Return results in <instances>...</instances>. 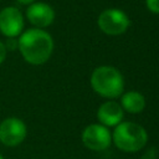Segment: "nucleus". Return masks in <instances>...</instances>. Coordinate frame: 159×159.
<instances>
[{"instance_id": "1", "label": "nucleus", "mask_w": 159, "mask_h": 159, "mask_svg": "<svg viewBox=\"0 0 159 159\" xmlns=\"http://www.w3.org/2000/svg\"><path fill=\"white\" fill-rule=\"evenodd\" d=\"M17 50L22 58L30 65H43L53 51L52 36L43 29H29L22 31L17 40Z\"/></svg>"}, {"instance_id": "2", "label": "nucleus", "mask_w": 159, "mask_h": 159, "mask_svg": "<svg viewBox=\"0 0 159 159\" xmlns=\"http://www.w3.org/2000/svg\"><path fill=\"white\" fill-rule=\"evenodd\" d=\"M89 82L97 94L108 99L118 98L124 91L123 75L113 66H99L94 68Z\"/></svg>"}, {"instance_id": "3", "label": "nucleus", "mask_w": 159, "mask_h": 159, "mask_svg": "<svg viewBox=\"0 0 159 159\" xmlns=\"http://www.w3.org/2000/svg\"><path fill=\"white\" fill-rule=\"evenodd\" d=\"M112 140L119 150L125 153H135L147 145L148 133L144 127L138 123L122 120L114 127Z\"/></svg>"}, {"instance_id": "4", "label": "nucleus", "mask_w": 159, "mask_h": 159, "mask_svg": "<svg viewBox=\"0 0 159 159\" xmlns=\"http://www.w3.org/2000/svg\"><path fill=\"white\" fill-rule=\"evenodd\" d=\"M97 24L106 35L118 36L127 31L130 25V20L127 14L119 9H107L99 14Z\"/></svg>"}, {"instance_id": "5", "label": "nucleus", "mask_w": 159, "mask_h": 159, "mask_svg": "<svg viewBox=\"0 0 159 159\" xmlns=\"http://www.w3.org/2000/svg\"><path fill=\"white\" fill-rule=\"evenodd\" d=\"M83 145L93 152L106 150L112 143V133L109 129L99 123H93L87 125L82 132Z\"/></svg>"}, {"instance_id": "6", "label": "nucleus", "mask_w": 159, "mask_h": 159, "mask_svg": "<svg viewBox=\"0 0 159 159\" xmlns=\"http://www.w3.org/2000/svg\"><path fill=\"white\" fill-rule=\"evenodd\" d=\"M27 135V127L17 117H7L0 123V142L6 147L21 144Z\"/></svg>"}, {"instance_id": "7", "label": "nucleus", "mask_w": 159, "mask_h": 159, "mask_svg": "<svg viewBox=\"0 0 159 159\" xmlns=\"http://www.w3.org/2000/svg\"><path fill=\"white\" fill-rule=\"evenodd\" d=\"M24 31V15L15 6H6L0 11V32L6 37H17Z\"/></svg>"}, {"instance_id": "8", "label": "nucleus", "mask_w": 159, "mask_h": 159, "mask_svg": "<svg viewBox=\"0 0 159 159\" xmlns=\"http://www.w3.org/2000/svg\"><path fill=\"white\" fill-rule=\"evenodd\" d=\"M26 17L36 29H45L55 20V11L47 2L35 1L26 9Z\"/></svg>"}, {"instance_id": "9", "label": "nucleus", "mask_w": 159, "mask_h": 159, "mask_svg": "<svg viewBox=\"0 0 159 159\" xmlns=\"http://www.w3.org/2000/svg\"><path fill=\"white\" fill-rule=\"evenodd\" d=\"M124 117V111L120 107V104L113 99H108L104 103L99 106L97 109V119L99 124L109 128V127H116L123 120Z\"/></svg>"}, {"instance_id": "10", "label": "nucleus", "mask_w": 159, "mask_h": 159, "mask_svg": "<svg viewBox=\"0 0 159 159\" xmlns=\"http://www.w3.org/2000/svg\"><path fill=\"white\" fill-rule=\"evenodd\" d=\"M119 104L123 108V111L130 114H137L145 108L147 103H145V97L142 93L137 91H128L125 93H122Z\"/></svg>"}, {"instance_id": "11", "label": "nucleus", "mask_w": 159, "mask_h": 159, "mask_svg": "<svg viewBox=\"0 0 159 159\" xmlns=\"http://www.w3.org/2000/svg\"><path fill=\"white\" fill-rule=\"evenodd\" d=\"M145 5L149 11L159 14V0H145Z\"/></svg>"}, {"instance_id": "12", "label": "nucleus", "mask_w": 159, "mask_h": 159, "mask_svg": "<svg viewBox=\"0 0 159 159\" xmlns=\"http://www.w3.org/2000/svg\"><path fill=\"white\" fill-rule=\"evenodd\" d=\"M4 45H5L6 50L14 51V50L17 48V40H16V37H7V40H6V42Z\"/></svg>"}, {"instance_id": "13", "label": "nucleus", "mask_w": 159, "mask_h": 159, "mask_svg": "<svg viewBox=\"0 0 159 159\" xmlns=\"http://www.w3.org/2000/svg\"><path fill=\"white\" fill-rule=\"evenodd\" d=\"M140 159H157V150H155V148H149V149H147L144 153H143V155L140 157Z\"/></svg>"}, {"instance_id": "14", "label": "nucleus", "mask_w": 159, "mask_h": 159, "mask_svg": "<svg viewBox=\"0 0 159 159\" xmlns=\"http://www.w3.org/2000/svg\"><path fill=\"white\" fill-rule=\"evenodd\" d=\"M6 53H7V50H6L5 45H4V42L0 41V65L5 61V58H6Z\"/></svg>"}, {"instance_id": "15", "label": "nucleus", "mask_w": 159, "mask_h": 159, "mask_svg": "<svg viewBox=\"0 0 159 159\" xmlns=\"http://www.w3.org/2000/svg\"><path fill=\"white\" fill-rule=\"evenodd\" d=\"M16 1L20 2V4H22V5H30V4L35 2L36 0H16Z\"/></svg>"}, {"instance_id": "16", "label": "nucleus", "mask_w": 159, "mask_h": 159, "mask_svg": "<svg viewBox=\"0 0 159 159\" xmlns=\"http://www.w3.org/2000/svg\"><path fill=\"white\" fill-rule=\"evenodd\" d=\"M0 159H4V157H2V155H1V154H0Z\"/></svg>"}]
</instances>
